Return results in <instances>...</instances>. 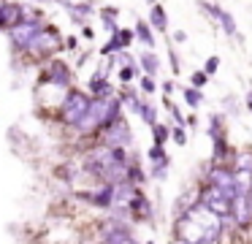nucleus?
Wrapping results in <instances>:
<instances>
[{"label": "nucleus", "mask_w": 252, "mask_h": 244, "mask_svg": "<svg viewBox=\"0 0 252 244\" xmlns=\"http://www.w3.org/2000/svg\"><path fill=\"white\" fill-rule=\"evenodd\" d=\"M38 30H41V27H38V19L19 22V25L14 27V43H17V46H22V49H28L30 41L35 38V33H38Z\"/></svg>", "instance_id": "obj_9"}, {"label": "nucleus", "mask_w": 252, "mask_h": 244, "mask_svg": "<svg viewBox=\"0 0 252 244\" xmlns=\"http://www.w3.org/2000/svg\"><path fill=\"white\" fill-rule=\"evenodd\" d=\"M141 90L144 92H155V81L149 79V76H144V79H141Z\"/></svg>", "instance_id": "obj_30"}, {"label": "nucleus", "mask_w": 252, "mask_h": 244, "mask_svg": "<svg viewBox=\"0 0 252 244\" xmlns=\"http://www.w3.org/2000/svg\"><path fill=\"white\" fill-rule=\"evenodd\" d=\"M90 90H93L95 95H111V87H109V81H106L100 73H95V76H93V81H90Z\"/></svg>", "instance_id": "obj_15"}, {"label": "nucleus", "mask_w": 252, "mask_h": 244, "mask_svg": "<svg viewBox=\"0 0 252 244\" xmlns=\"http://www.w3.org/2000/svg\"><path fill=\"white\" fill-rule=\"evenodd\" d=\"M120 108H122V101H117V98L95 95L93 101H90V108L82 114V119L76 122L79 133H93V130H98V128L111 125L117 117H120Z\"/></svg>", "instance_id": "obj_2"}, {"label": "nucleus", "mask_w": 252, "mask_h": 244, "mask_svg": "<svg viewBox=\"0 0 252 244\" xmlns=\"http://www.w3.org/2000/svg\"><path fill=\"white\" fill-rule=\"evenodd\" d=\"M247 108H250V111H252V90L247 92Z\"/></svg>", "instance_id": "obj_33"}, {"label": "nucleus", "mask_w": 252, "mask_h": 244, "mask_svg": "<svg viewBox=\"0 0 252 244\" xmlns=\"http://www.w3.org/2000/svg\"><path fill=\"white\" fill-rule=\"evenodd\" d=\"M149 3H155V0H149Z\"/></svg>", "instance_id": "obj_34"}, {"label": "nucleus", "mask_w": 252, "mask_h": 244, "mask_svg": "<svg viewBox=\"0 0 252 244\" xmlns=\"http://www.w3.org/2000/svg\"><path fill=\"white\" fill-rule=\"evenodd\" d=\"M63 46V41H60V35H57L55 30H38L35 33V38L30 41V46H28V52H33V54H38V57H49L52 52H57V49Z\"/></svg>", "instance_id": "obj_5"}, {"label": "nucleus", "mask_w": 252, "mask_h": 244, "mask_svg": "<svg viewBox=\"0 0 252 244\" xmlns=\"http://www.w3.org/2000/svg\"><path fill=\"white\" fill-rule=\"evenodd\" d=\"M230 217L239 228H250L252 225V193H239L233 198V209Z\"/></svg>", "instance_id": "obj_6"}, {"label": "nucleus", "mask_w": 252, "mask_h": 244, "mask_svg": "<svg viewBox=\"0 0 252 244\" xmlns=\"http://www.w3.org/2000/svg\"><path fill=\"white\" fill-rule=\"evenodd\" d=\"M152 130H155V144H165V139L171 136V130L165 125H158V122L152 125Z\"/></svg>", "instance_id": "obj_21"}, {"label": "nucleus", "mask_w": 252, "mask_h": 244, "mask_svg": "<svg viewBox=\"0 0 252 244\" xmlns=\"http://www.w3.org/2000/svg\"><path fill=\"white\" fill-rule=\"evenodd\" d=\"M22 22V5L17 3H3L0 5V25L3 27H17Z\"/></svg>", "instance_id": "obj_11"}, {"label": "nucleus", "mask_w": 252, "mask_h": 244, "mask_svg": "<svg viewBox=\"0 0 252 244\" xmlns=\"http://www.w3.org/2000/svg\"><path fill=\"white\" fill-rule=\"evenodd\" d=\"M114 35L120 38V46H127V43L133 41V35H136V33H130V30H117Z\"/></svg>", "instance_id": "obj_24"}, {"label": "nucleus", "mask_w": 252, "mask_h": 244, "mask_svg": "<svg viewBox=\"0 0 252 244\" xmlns=\"http://www.w3.org/2000/svg\"><path fill=\"white\" fill-rule=\"evenodd\" d=\"M127 209H130L133 214L138 217V220H149V217H152V206H149V201L144 198V195L138 193V190H136V195L130 198V204H127Z\"/></svg>", "instance_id": "obj_12"}, {"label": "nucleus", "mask_w": 252, "mask_h": 244, "mask_svg": "<svg viewBox=\"0 0 252 244\" xmlns=\"http://www.w3.org/2000/svg\"><path fill=\"white\" fill-rule=\"evenodd\" d=\"M87 108H90V98L84 95V92L73 90V92H68L65 103H63V119H65V122H71V125H76Z\"/></svg>", "instance_id": "obj_4"}, {"label": "nucleus", "mask_w": 252, "mask_h": 244, "mask_svg": "<svg viewBox=\"0 0 252 244\" xmlns=\"http://www.w3.org/2000/svg\"><path fill=\"white\" fill-rule=\"evenodd\" d=\"M217 68H220V60H217V57H209V60H206V68H203V70L212 76V73H217Z\"/></svg>", "instance_id": "obj_28"}, {"label": "nucleus", "mask_w": 252, "mask_h": 244, "mask_svg": "<svg viewBox=\"0 0 252 244\" xmlns=\"http://www.w3.org/2000/svg\"><path fill=\"white\" fill-rule=\"evenodd\" d=\"M217 22H220V25H222L225 35H239V30H236V22H233V16H230L228 11L217 8Z\"/></svg>", "instance_id": "obj_14"}, {"label": "nucleus", "mask_w": 252, "mask_h": 244, "mask_svg": "<svg viewBox=\"0 0 252 244\" xmlns=\"http://www.w3.org/2000/svg\"><path fill=\"white\" fill-rule=\"evenodd\" d=\"M133 141V133L122 117H117L111 125H106V146H127Z\"/></svg>", "instance_id": "obj_7"}, {"label": "nucleus", "mask_w": 252, "mask_h": 244, "mask_svg": "<svg viewBox=\"0 0 252 244\" xmlns=\"http://www.w3.org/2000/svg\"><path fill=\"white\" fill-rule=\"evenodd\" d=\"M136 35L141 38L147 46H155V35H152V30H149L147 22H138V25H136Z\"/></svg>", "instance_id": "obj_17"}, {"label": "nucleus", "mask_w": 252, "mask_h": 244, "mask_svg": "<svg viewBox=\"0 0 252 244\" xmlns=\"http://www.w3.org/2000/svg\"><path fill=\"white\" fill-rule=\"evenodd\" d=\"M163 157H165V152H163V144H155L152 149H149V160H155V163H158V160H163Z\"/></svg>", "instance_id": "obj_25"}, {"label": "nucleus", "mask_w": 252, "mask_h": 244, "mask_svg": "<svg viewBox=\"0 0 252 244\" xmlns=\"http://www.w3.org/2000/svg\"><path fill=\"white\" fill-rule=\"evenodd\" d=\"M141 65H144V70H147L149 76L158 73V68H160V63H158V57H155V54H141Z\"/></svg>", "instance_id": "obj_20"}, {"label": "nucleus", "mask_w": 252, "mask_h": 244, "mask_svg": "<svg viewBox=\"0 0 252 244\" xmlns=\"http://www.w3.org/2000/svg\"><path fill=\"white\" fill-rule=\"evenodd\" d=\"M171 68H174V73H179V60H176V54H171Z\"/></svg>", "instance_id": "obj_32"}, {"label": "nucleus", "mask_w": 252, "mask_h": 244, "mask_svg": "<svg viewBox=\"0 0 252 244\" xmlns=\"http://www.w3.org/2000/svg\"><path fill=\"white\" fill-rule=\"evenodd\" d=\"M206 81H209V73H206V70H195V73H192V87H198V90H201Z\"/></svg>", "instance_id": "obj_23"}, {"label": "nucleus", "mask_w": 252, "mask_h": 244, "mask_svg": "<svg viewBox=\"0 0 252 244\" xmlns=\"http://www.w3.org/2000/svg\"><path fill=\"white\" fill-rule=\"evenodd\" d=\"M171 136H174V141H176L179 146H185V144H187V133H185V128H182V125H179V128H176Z\"/></svg>", "instance_id": "obj_26"}, {"label": "nucleus", "mask_w": 252, "mask_h": 244, "mask_svg": "<svg viewBox=\"0 0 252 244\" xmlns=\"http://www.w3.org/2000/svg\"><path fill=\"white\" fill-rule=\"evenodd\" d=\"M117 49H122V46H120V38L114 35V38H111V41L103 46V54H111V52H117Z\"/></svg>", "instance_id": "obj_29"}, {"label": "nucleus", "mask_w": 252, "mask_h": 244, "mask_svg": "<svg viewBox=\"0 0 252 244\" xmlns=\"http://www.w3.org/2000/svg\"><path fill=\"white\" fill-rule=\"evenodd\" d=\"M185 101H187V106H192V108H198L201 106V90H198V87H187L185 90Z\"/></svg>", "instance_id": "obj_19"}, {"label": "nucleus", "mask_w": 252, "mask_h": 244, "mask_svg": "<svg viewBox=\"0 0 252 244\" xmlns=\"http://www.w3.org/2000/svg\"><path fill=\"white\" fill-rule=\"evenodd\" d=\"M198 201H201V204L206 206L209 211H214V214H220V217H230V209H233V201L225 198L222 190L214 187V184L203 187L201 195H198Z\"/></svg>", "instance_id": "obj_3"}, {"label": "nucleus", "mask_w": 252, "mask_h": 244, "mask_svg": "<svg viewBox=\"0 0 252 244\" xmlns=\"http://www.w3.org/2000/svg\"><path fill=\"white\" fill-rule=\"evenodd\" d=\"M100 239L103 242H133V233L125 222L120 220H109L103 228H100Z\"/></svg>", "instance_id": "obj_8"}, {"label": "nucleus", "mask_w": 252, "mask_h": 244, "mask_svg": "<svg viewBox=\"0 0 252 244\" xmlns=\"http://www.w3.org/2000/svg\"><path fill=\"white\" fill-rule=\"evenodd\" d=\"M225 220L228 217H220L214 211H209L206 206L198 201L190 209H185V217H179L176 222V239H185V242H220L225 231Z\"/></svg>", "instance_id": "obj_1"}, {"label": "nucleus", "mask_w": 252, "mask_h": 244, "mask_svg": "<svg viewBox=\"0 0 252 244\" xmlns=\"http://www.w3.org/2000/svg\"><path fill=\"white\" fill-rule=\"evenodd\" d=\"M44 81H46V84H57V87H65L68 81H71V70L65 68V63H63V60H55V63L49 65V70H46Z\"/></svg>", "instance_id": "obj_10"}, {"label": "nucleus", "mask_w": 252, "mask_h": 244, "mask_svg": "<svg viewBox=\"0 0 252 244\" xmlns=\"http://www.w3.org/2000/svg\"><path fill=\"white\" fill-rule=\"evenodd\" d=\"M233 168L239 171H252V152H239L233 160Z\"/></svg>", "instance_id": "obj_18"}, {"label": "nucleus", "mask_w": 252, "mask_h": 244, "mask_svg": "<svg viewBox=\"0 0 252 244\" xmlns=\"http://www.w3.org/2000/svg\"><path fill=\"white\" fill-rule=\"evenodd\" d=\"M250 193H252V190H250Z\"/></svg>", "instance_id": "obj_35"}, {"label": "nucleus", "mask_w": 252, "mask_h": 244, "mask_svg": "<svg viewBox=\"0 0 252 244\" xmlns=\"http://www.w3.org/2000/svg\"><path fill=\"white\" fill-rule=\"evenodd\" d=\"M174 41H176V43H185V41H187V33H185V30H176V33H174Z\"/></svg>", "instance_id": "obj_31"}, {"label": "nucleus", "mask_w": 252, "mask_h": 244, "mask_svg": "<svg viewBox=\"0 0 252 244\" xmlns=\"http://www.w3.org/2000/svg\"><path fill=\"white\" fill-rule=\"evenodd\" d=\"M93 201L100 206V209H109V206H114V184H109V182H106L103 187H100L98 193L93 195Z\"/></svg>", "instance_id": "obj_13"}, {"label": "nucleus", "mask_w": 252, "mask_h": 244, "mask_svg": "<svg viewBox=\"0 0 252 244\" xmlns=\"http://www.w3.org/2000/svg\"><path fill=\"white\" fill-rule=\"evenodd\" d=\"M149 22H152V27H155V30H165L168 19H165L163 5H152V16H149Z\"/></svg>", "instance_id": "obj_16"}, {"label": "nucleus", "mask_w": 252, "mask_h": 244, "mask_svg": "<svg viewBox=\"0 0 252 244\" xmlns=\"http://www.w3.org/2000/svg\"><path fill=\"white\" fill-rule=\"evenodd\" d=\"M133 76H136V70H133V65H125V68L120 70V81H125V84L133 79Z\"/></svg>", "instance_id": "obj_27"}, {"label": "nucleus", "mask_w": 252, "mask_h": 244, "mask_svg": "<svg viewBox=\"0 0 252 244\" xmlns=\"http://www.w3.org/2000/svg\"><path fill=\"white\" fill-rule=\"evenodd\" d=\"M138 114H141V117L147 119L149 125H155V122H158V114H155V108H152V106H147V103H141V108H138Z\"/></svg>", "instance_id": "obj_22"}]
</instances>
